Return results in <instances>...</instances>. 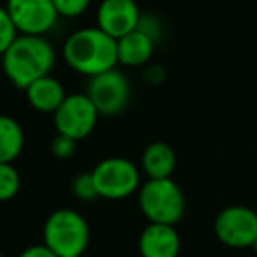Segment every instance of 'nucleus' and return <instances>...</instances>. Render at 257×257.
Returning <instances> with one entry per match:
<instances>
[{
	"instance_id": "22",
	"label": "nucleus",
	"mask_w": 257,
	"mask_h": 257,
	"mask_svg": "<svg viewBox=\"0 0 257 257\" xmlns=\"http://www.w3.org/2000/svg\"><path fill=\"white\" fill-rule=\"evenodd\" d=\"M252 248H253V252H255V253H257V238H255V241H253V243H252Z\"/></svg>"
},
{
	"instance_id": "1",
	"label": "nucleus",
	"mask_w": 257,
	"mask_h": 257,
	"mask_svg": "<svg viewBox=\"0 0 257 257\" xmlns=\"http://www.w3.org/2000/svg\"><path fill=\"white\" fill-rule=\"evenodd\" d=\"M62 55L74 72L93 78L116 67V39L109 37L99 27L76 30L65 39Z\"/></svg>"
},
{
	"instance_id": "2",
	"label": "nucleus",
	"mask_w": 257,
	"mask_h": 257,
	"mask_svg": "<svg viewBox=\"0 0 257 257\" xmlns=\"http://www.w3.org/2000/svg\"><path fill=\"white\" fill-rule=\"evenodd\" d=\"M55 65V50L43 36H18L2 55V69L20 90L50 76Z\"/></svg>"
},
{
	"instance_id": "4",
	"label": "nucleus",
	"mask_w": 257,
	"mask_h": 257,
	"mask_svg": "<svg viewBox=\"0 0 257 257\" xmlns=\"http://www.w3.org/2000/svg\"><path fill=\"white\" fill-rule=\"evenodd\" d=\"M140 208L150 224L175 225L185 213V197L171 178L148 180L140 187Z\"/></svg>"
},
{
	"instance_id": "11",
	"label": "nucleus",
	"mask_w": 257,
	"mask_h": 257,
	"mask_svg": "<svg viewBox=\"0 0 257 257\" xmlns=\"http://www.w3.org/2000/svg\"><path fill=\"white\" fill-rule=\"evenodd\" d=\"M180 246L175 225L150 224L140 236V253L143 257H178Z\"/></svg>"
},
{
	"instance_id": "12",
	"label": "nucleus",
	"mask_w": 257,
	"mask_h": 257,
	"mask_svg": "<svg viewBox=\"0 0 257 257\" xmlns=\"http://www.w3.org/2000/svg\"><path fill=\"white\" fill-rule=\"evenodd\" d=\"M155 39L138 27L131 34L123 36L116 41V53L118 64L127 65V67H140L145 65L154 55Z\"/></svg>"
},
{
	"instance_id": "9",
	"label": "nucleus",
	"mask_w": 257,
	"mask_h": 257,
	"mask_svg": "<svg viewBox=\"0 0 257 257\" xmlns=\"http://www.w3.org/2000/svg\"><path fill=\"white\" fill-rule=\"evenodd\" d=\"M215 234L231 248L252 246L257 238V213L246 206H229L215 220Z\"/></svg>"
},
{
	"instance_id": "19",
	"label": "nucleus",
	"mask_w": 257,
	"mask_h": 257,
	"mask_svg": "<svg viewBox=\"0 0 257 257\" xmlns=\"http://www.w3.org/2000/svg\"><path fill=\"white\" fill-rule=\"evenodd\" d=\"M92 0H53L58 16L64 18H78L88 9Z\"/></svg>"
},
{
	"instance_id": "24",
	"label": "nucleus",
	"mask_w": 257,
	"mask_h": 257,
	"mask_svg": "<svg viewBox=\"0 0 257 257\" xmlns=\"http://www.w3.org/2000/svg\"><path fill=\"white\" fill-rule=\"evenodd\" d=\"M255 213H257V206H255Z\"/></svg>"
},
{
	"instance_id": "13",
	"label": "nucleus",
	"mask_w": 257,
	"mask_h": 257,
	"mask_svg": "<svg viewBox=\"0 0 257 257\" xmlns=\"http://www.w3.org/2000/svg\"><path fill=\"white\" fill-rule=\"evenodd\" d=\"M25 93L29 104L39 113H55L67 97L64 85L53 76H44L34 81Z\"/></svg>"
},
{
	"instance_id": "23",
	"label": "nucleus",
	"mask_w": 257,
	"mask_h": 257,
	"mask_svg": "<svg viewBox=\"0 0 257 257\" xmlns=\"http://www.w3.org/2000/svg\"><path fill=\"white\" fill-rule=\"evenodd\" d=\"M72 257H81V255H72Z\"/></svg>"
},
{
	"instance_id": "10",
	"label": "nucleus",
	"mask_w": 257,
	"mask_h": 257,
	"mask_svg": "<svg viewBox=\"0 0 257 257\" xmlns=\"http://www.w3.org/2000/svg\"><path fill=\"white\" fill-rule=\"evenodd\" d=\"M140 22L136 0H102L97 9V27L116 41L136 30Z\"/></svg>"
},
{
	"instance_id": "15",
	"label": "nucleus",
	"mask_w": 257,
	"mask_h": 257,
	"mask_svg": "<svg viewBox=\"0 0 257 257\" xmlns=\"http://www.w3.org/2000/svg\"><path fill=\"white\" fill-rule=\"evenodd\" d=\"M25 145L23 128L15 118L0 114V162L13 164L20 157Z\"/></svg>"
},
{
	"instance_id": "6",
	"label": "nucleus",
	"mask_w": 257,
	"mask_h": 257,
	"mask_svg": "<svg viewBox=\"0 0 257 257\" xmlns=\"http://www.w3.org/2000/svg\"><path fill=\"white\" fill-rule=\"evenodd\" d=\"M86 95L95 106L97 113L104 116H114L127 107L131 99V85L123 72L111 69L90 78Z\"/></svg>"
},
{
	"instance_id": "14",
	"label": "nucleus",
	"mask_w": 257,
	"mask_h": 257,
	"mask_svg": "<svg viewBox=\"0 0 257 257\" xmlns=\"http://www.w3.org/2000/svg\"><path fill=\"white\" fill-rule=\"evenodd\" d=\"M141 166L150 180L171 178L176 168V154L168 143L155 141L145 148Z\"/></svg>"
},
{
	"instance_id": "20",
	"label": "nucleus",
	"mask_w": 257,
	"mask_h": 257,
	"mask_svg": "<svg viewBox=\"0 0 257 257\" xmlns=\"http://www.w3.org/2000/svg\"><path fill=\"white\" fill-rule=\"evenodd\" d=\"M76 143L78 141L71 140L67 136H62V134H57L51 141L50 148H51V154H53L55 159H60V161H67L71 159L72 155L76 154Z\"/></svg>"
},
{
	"instance_id": "25",
	"label": "nucleus",
	"mask_w": 257,
	"mask_h": 257,
	"mask_svg": "<svg viewBox=\"0 0 257 257\" xmlns=\"http://www.w3.org/2000/svg\"><path fill=\"white\" fill-rule=\"evenodd\" d=\"M0 257H4V255H2V253H0Z\"/></svg>"
},
{
	"instance_id": "7",
	"label": "nucleus",
	"mask_w": 257,
	"mask_h": 257,
	"mask_svg": "<svg viewBox=\"0 0 257 257\" xmlns=\"http://www.w3.org/2000/svg\"><path fill=\"white\" fill-rule=\"evenodd\" d=\"M53 116L57 134L79 141L92 134L97 125L99 113L86 93H71L65 97Z\"/></svg>"
},
{
	"instance_id": "21",
	"label": "nucleus",
	"mask_w": 257,
	"mask_h": 257,
	"mask_svg": "<svg viewBox=\"0 0 257 257\" xmlns=\"http://www.w3.org/2000/svg\"><path fill=\"white\" fill-rule=\"evenodd\" d=\"M20 257H57V253L51 252L43 243V245H32V246H29V248H25Z\"/></svg>"
},
{
	"instance_id": "8",
	"label": "nucleus",
	"mask_w": 257,
	"mask_h": 257,
	"mask_svg": "<svg viewBox=\"0 0 257 257\" xmlns=\"http://www.w3.org/2000/svg\"><path fill=\"white\" fill-rule=\"evenodd\" d=\"M6 9L22 36H44L58 20L53 0H8Z\"/></svg>"
},
{
	"instance_id": "26",
	"label": "nucleus",
	"mask_w": 257,
	"mask_h": 257,
	"mask_svg": "<svg viewBox=\"0 0 257 257\" xmlns=\"http://www.w3.org/2000/svg\"><path fill=\"white\" fill-rule=\"evenodd\" d=\"M136 2H138V0H136Z\"/></svg>"
},
{
	"instance_id": "16",
	"label": "nucleus",
	"mask_w": 257,
	"mask_h": 257,
	"mask_svg": "<svg viewBox=\"0 0 257 257\" xmlns=\"http://www.w3.org/2000/svg\"><path fill=\"white\" fill-rule=\"evenodd\" d=\"M22 180L13 164H2L0 162V203L11 201L18 194Z\"/></svg>"
},
{
	"instance_id": "3",
	"label": "nucleus",
	"mask_w": 257,
	"mask_h": 257,
	"mask_svg": "<svg viewBox=\"0 0 257 257\" xmlns=\"http://www.w3.org/2000/svg\"><path fill=\"white\" fill-rule=\"evenodd\" d=\"M44 245L57 257L81 255L90 241L86 220L74 210L62 208L48 217L44 224Z\"/></svg>"
},
{
	"instance_id": "18",
	"label": "nucleus",
	"mask_w": 257,
	"mask_h": 257,
	"mask_svg": "<svg viewBox=\"0 0 257 257\" xmlns=\"http://www.w3.org/2000/svg\"><path fill=\"white\" fill-rule=\"evenodd\" d=\"M72 192H74V196L81 201L97 199L99 194H97L92 173H81V175L76 176L74 182H72Z\"/></svg>"
},
{
	"instance_id": "17",
	"label": "nucleus",
	"mask_w": 257,
	"mask_h": 257,
	"mask_svg": "<svg viewBox=\"0 0 257 257\" xmlns=\"http://www.w3.org/2000/svg\"><path fill=\"white\" fill-rule=\"evenodd\" d=\"M16 37H18V30H16L8 9L0 6V57L15 43Z\"/></svg>"
},
{
	"instance_id": "5",
	"label": "nucleus",
	"mask_w": 257,
	"mask_h": 257,
	"mask_svg": "<svg viewBox=\"0 0 257 257\" xmlns=\"http://www.w3.org/2000/svg\"><path fill=\"white\" fill-rule=\"evenodd\" d=\"M92 176L97 194L104 199H125L140 190V169L134 162L123 157H109L100 161L93 168Z\"/></svg>"
}]
</instances>
